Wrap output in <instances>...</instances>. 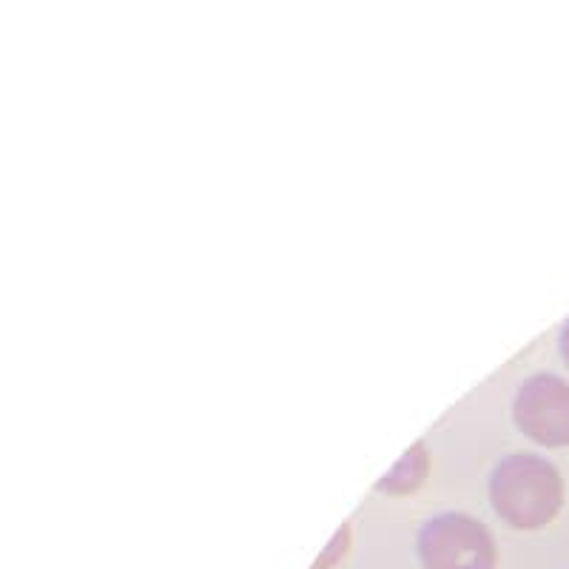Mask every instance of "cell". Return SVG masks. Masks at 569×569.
<instances>
[{
  "mask_svg": "<svg viewBox=\"0 0 569 569\" xmlns=\"http://www.w3.org/2000/svg\"><path fill=\"white\" fill-rule=\"evenodd\" d=\"M561 356H563V362L569 365V319L561 328Z\"/></svg>",
  "mask_w": 569,
  "mask_h": 569,
  "instance_id": "5",
  "label": "cell"
},
{
  "mask_svg": "<svg viewBox=\"0 0 569 569\" xmlns=\"http://www.w3.org/2000/svg\"><path fill=\"white\" fill-rule=\"evenodd\" d=\"M490 501L496 516L516 530H541L563 505L561 472L541 456H507L490 476Z\"/></svg>",
  "mask_w": 569,
  "mask_h": 569,
  "instance_id": "1",
  "label": "cell"
},
{
  "mask_svg": "<svg viewBox=\"0 0 569 569\" xmlns=\"http://www.w3.org/2000/svg\"><path fill=\"white\" fill-rule=\"evenodd\" d=\"M419 558L425 569H496V541L476 518L441 512L421 527Z\"/></svg>",
  "mask_w": 569,
  "mask_h": 569,
  "instance_id": "2",
  "label": "cell"
},
{
  "mask_svg": "<svg viewBox=\"0 0 569 569\" xmlns=\"http://www.w3.org/2000/svg\"><path fill=\"white\" fill-rule=\"evenodd\" d=\"M425 472H427V456L421 450V445H416L413 450L405 453L401 465L396 467L390 476H385V481H379V490H388V492H413L416 487L425 481Z\"/></svg>",
  "mask_w": 569,
  "mask_h": 569,
  "instance_id": "4",
  "label": "cell"
},
{
  "mask_svg": "<svg viewBox=\"0 0 569 569\" xmlns=\"http://www.w3.org/2000/svg\"><path fill=\"white\" fill-rule=\"evenodd\" d=\"M518 430L543 447H569V382L536 373L518 388L512 401Z\"/></svg>",
  "mask_w": 569,
  "mask_h": 569,
  "instance_id": "3",
  "label": "cell"
}]
</instances>
